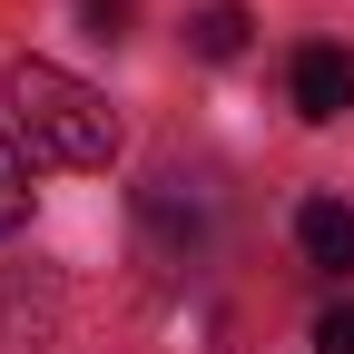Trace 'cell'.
<instances>
[{"mask_svg":"<svg viewBox=\"0 0 354 354\" xmlns=\"http://www.w3.org/2000/svg\"><path fill=\"white\" fill-rule=\"evenodd\" d=\"M10 118H20V148L50 158V167H109L118 158V118L88 79L50 69V59H20L10 69Z\"/></svg>","mask_w":354,"mask_h":354,"instance_id":"cell-1","label":"cell"},{"mask_svg":"<svg viewBox=\"0 0 354 354\" xmlns=\"http://www.w3.org/2000/svg\"><path fill=\"white\" fill-rule=\"evenodd\" d=\"M295 118H315V128H335L344 109H354V50H344V39H305V50H295Z\"/></svg>","mask_w":354,"mask_h":354,"instance_id":"cell-2","label":"cell"},{"mask_svg":"<svg viewBox=\"0 0 354 354\" xmlns=\"http://www.w3.org/2000/svg\"><path fill=\"white\" fill-rule=\"evenodd\" d=\"M295 246L325 266V276H354V207H335V197H305L295 207Z\"/></svg>","mask_w":354,"mask_h":354,"instance_id":"cell-3","label":"cell"},{"mask_svg":"<svg viewBox=\"0 0 354 354\" xmlns=\"http://www.w3.org/2000/svg\"><path fill=\"white\" fill-rule=\"evenodd\" d=\"M246 30H256V20L236 10V0H207V10L187 20V50H197V59H236V50H246Z\"/></svg>","mask_w":354,"mask_h":354,"instance_id":"cell-4","label":"cell"},{"mask_svg":"<svg viewBox=\"0 0 354 354\" xmlns=\"http://www.w3.org/2000/svg\"><path fill=\"white\" fill-rule=\"evenodd\" d=\"M20 216H30V167H20V148H10V138H0V236L20 227Z\"/></svg>","mask_w":354,"mask_h":354,"instance_id":"cell-5","label":"cell"},{"mask_svg":"<svg viewBox=\"0 0 354 354\" xmlns=\"http://www.w3.org/2000/svg\"><path fill=\"white\" fill-rule=\"evenodd\" d=\"M315 354H354V305H325L315 315Z\"/></svg>","mask_w":354,"mask_h":354,"instance_id":"cell-6","label":"cell"},{"mask_svg":"<svg viewBox=\"0 0 354 354\" xmlns=\"http://www.w3.org/2000/svg\"><path fill=\"white\" fill-rule=\"evenodd\" d=\"M79 20H88V39H118L128 30V0H79Z\"/></svg>","mask_w":354,"mask_h":354,"instance_id":"cell-7","label":"cell"}]
</instances>
